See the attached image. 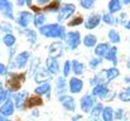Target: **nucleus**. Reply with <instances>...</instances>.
<instances>
[{
	"mask_svg": "<svg viewBox=\"0 0 130 121\" xmlns=\"http://www.w3.org/2000/svg\"><path fill=\"white\" fill-rule=\"evenodd\" d=\"M58 101H59V103L63 106L64 110H67V111H70V112H73V111L76 110V101H75V98H73L72 96H70V95L59 96V97H58Z\"/></svg>",
	"mask_w": 130,
	"mask_h": 121,
	"instance_id": "nucleus-8",
	"label": "nucleus"
},
{
	"mask_svg": "<svg viewBox=\"0 0 130 121\" xmlns=\"http://www.w3.org/2000/svg\"><path fill=\"white\" fill-rule=\"evenodd\" d=\"M61 8V3L58 0H53L49 1L44 8H42V11H48V13H57Z\"/></svg>",
	"mask_w": 130,
	"mask_h": 121,
	"instance_id": "nucleus-21",
	"label": "nucleus"
},
{
	"mask_svg": "<svg viewBox=\"0 0 130 121\" xmlns=\"http://www.w3.org/2000/svg\"><path fill=\"white\" fill-rule=\"evenodd\" d=\"M10 96V92L8 90H4V88H0V106L9 98Z\"/></svg>",
	"mask_w": 130,
	"mask_h": 121,
	"instance_id": "nucleus-33",
	"label": "nucleus"
},
{
	"mask_svg": "<svg viewBox=\"0 0 130 121\" xmlns=\"http://www.w3.org/2000/svg\"><path fill=\"white\" fill-rule=\"evenodd\" d=\"M105 57H106L107 61H111V62L115 63V62H116V48H115V47L110 48L109 52H107V54H106Z\"/></svg>",
	"mask_w": 130,
	"mask_h": 121,
	"instance_id": "nucleus-32",
	"label": "nucleus"
},
{
	"mask_svg": "<svg viewBox=\"0 0 130 121\" xmlns=\"http://www.w3.org/2000/svg\"><path fill=\"white\" fill-rule=\"evenodd\" d=\"M102 110H104V107H102V105L101 103H97V105H95L93 106V109H92V116L93 117H96V116H99L101 112H102Z\"/></svg>",
	"mask_w": 130,
	"mask_h": 121,
	"instance_id": "nucleus-37",
	"label": "nucleus"
},
{
	"mask_svg": "<svg viewBox=\"0 0 130 121\" xmlns=\"http://www.w3.org/2000/svg\"><path fill=\"white\" fill-rule=\"evenodd\" d=\"M119 97H120V100H121V101H124V102H128V101H130V88L124 90V91L119 95Z\"/></svg>",
	"mask_w": 130,
	"mask_h": 121,
	"instance_id": "nucleus-35",
	"label": "nucleus"
},
{
	"mask_svg": "<svg viewBox=\"0 0 130 121\" xmlns=\"http://www.w3.org/2000/svg\"><path fill=\"white\" fill-rule=\"evenodd\" d=\"M104 22L105 23H107V24H112L114 23V18L111 16V15H104Z\"/></svg>",
	"mask_w": 130,
	"mask_h": 121,
	"instance_id": "nucleus-42",
	"label": "nucleus"
},
{
	"mask_svg": "<svg viewBox=\"0 0 130 121\" xmlns=\"http://www.w3.org/2000/svg\"><path fill=\"white\" fill-rule=\"evenodd\" d=\"M110 47L107 43H101V44H97V47L95 48V54L99 56V57H105L109 52Z\"/></svg>",
	"mask_w": 130,
	"mask_h": 121,
	"instance_id": "nucleus-22",
	"label": "nucleus"
},
{
	"mask_svg": "<svg viewBox=\"0 0 130 121\" xmlns=\"http://www.w3.org/2000/svg\"><path fill=\"white\" fill-rule=\"evenodd\" d=\"M8 73H9V71H8V67H6L5 64L0 63V76H6Z\"/></svg>",
	"mask_w": 130,
	"mask_h": 121,
	"instance_id": "nucleus-41",
	"label": "nucleus"
},
{
	"mask_svg": "<svg viewBox=\"0 0 130 121\" xmlns=\"http://www.w3.org/2000/svg\"><path fill=\"white\" fill-rule=\"evenodd\" d=\"M45 66H47V71H48L52 76L58 75V72H59V63H58V61H57V59L47 58Z\"/></svg>",
	"mask_w": 130,
	"mask_h": 121,
	"instance_id": "nucleus-18",
	"label": "nucleus"
},
{
	"mask_svg": "<svg viewBox=\"0 0 130 121\" xmlns=\"http://www.w3.org/2000/svg\"><path fill=\"white\" fill-rule=\"evenodd\" d=\"M81 120V116H80V115H77V116H75V117H73V120L72 121H80Z\"/></svg>",
	"mask_w": 130,
	"mask_h": 121,
	"instance_id": "nucleus-46",
	"label": "nucleus"
},
{
	"mask_svg": "<svg viewBox=\"0 0 130 121\" xmlns=\"http://www.w3.org/2000/svg\"><path fill=\"white\" fill-rule=\"evenodd\" d=\"M0 13L10 20L15 19L13 14V3L9 0H0Z\"/></svg>",
	"mask_w": 130,
	"mask_h": 121,
	"instance_id": "nucleus-9",
	"label": "nucleus"
},
{
	"mask_svg": "<svg viewBox=\"0 0 130 121\" xmlns=\"http://www.w3.org/2000/svg\"><path fill=\"white\" fill-rule=\"evenodd\" d=\"M24 4H25V1H22V0H20V1H17V5H19V6H22V5H24Z\"/></svg>",
	"mask_w": 130,
	"mask_h": 121,
	"instance_id": "nucleus-47",
	"label": "nucleus"
},
{
	"mask_svg": "<svg viewBox=\"0 0 130 121\" xmlns=\"http://www.w3.org/2000/svg\"><path fill=\"white\" fill-rule=\"evenodd\" d=\"M39 33L47 37V38H56L59 40H64L66 38V28L61 24L53 23V24H47L39 28Z\"/></svg>",
	"mask_w": 130,
	"mask_h": 121,
	"instance_id": "nucleus-1",
	"label": "nucleus"
},
{
	"mask_svg": "<svg viewBox=\"0 0 130 121\" xmlns=\"http://www.w3.org/2000/svg\"><path fill=\"white\" fill-rule=\"evenodd\" d=\"M64 50V44L62 40H56L48 47V58L58 59Z\"/></svg>",
	"mask_w": 130,
	"mask_h": 121,
	"instance_id": "nucleus-4",
	"label": "nucleus"
},
{
	"mask_svg": "<svg viewBox=\"0 0 130 121\" xmlns=\"http://www.w3.org/2000/svg\"><path fill=\"white\" fill-rule=\"evenodd\" d=\"M25 36H27V40L29 42V43H36L37 39H38V37H37V33L34 32V30H32V29H25Z\"/></svg>",
	"mask_w": 130,
	"mask_h": 121,
	"instance_id": "nucleus-26",
	"label": "nucleus"
},
{
	"mask_svg": "<svg viewBox=\"0 0 130 121\" xmlns=\"http://www.w3.org/2000/svg\"><path fill=\"white\" fill-rule=\"evenodd\" d=\"M0 88H1V82H0Z\"/></svg>",
	"mask_w": 130,
	"mask_h": 121,
	"instance_id": "nucleus-50",
	"label": "nucleus"
},
{
	"mask_svg": "<svg viewBox=\"0 0 130 121\" xmlns=\"http://www.w3.org/2000/svg\"><path fill=\"white\" fill-rule=\"evenodd\" d=\"M71 62L70 61H66L64 64H63V77H68L70 73H71Z\"/></svg>",
	"mask_w": 130,
	"mask_h": 121,
	"instance_id": "nucleus-36",
	"label": "nucleus"
},
{
	"mask_svg": "<svg viewBox=\"0 0 130 121\" xmlns=\"http://www.w3.org/2000/svg\"><path fill=\"white\" fill-rule=\"evenodd\" d=\"M109 39L111 40V42H114V43H118L120 40V37H119V34H118L116 30H110L109 32Z\"/></svg>",
	"mask_w": 130,
	"mask_h": 121,
	"instance_id": "nucleus-38",
	"label": "nucleus"
},
{
	"mask_svg": "<svg viewBox=\"0 0 130 121\" xmlns=\"http://www.w3.org/2000/svg\"><path fill=\"white\" fill-rule=\"evenodd\" d=\"M102 119H104V121L112 120V109L111 107H106L102 110Z\"/></svg>",
	"mask_w": 130,
	"mask_h": 121,
	"instance_id": "nucleus-30",
	"label": "nucleus"
},
{
	"mask_svg": "<svg viewBox=\"0 0 130 121\" xmlns=\"http://www.w3.org/2000/svg\"><path fill=\"white\" fill-rule=\"evenodd\" d=\"M105 75H106V81H110V80H112V78H115L119 75V71L116 68H110V70H106L105 71Z\"/></svg>",
	"mask_w": 130,
	"mask_h": 121,
	"instance_id": "nucleus-31",
	"label": "nucleus"
},
{
	"mask_svg": "<svg viewBox=\"0 0 130 121\" xmlns=\"http://www.w3.org/2000/svg\"><path fill=\"white\" fill-rule=\"evenodd\" d=\"M93 103H95V100H93V96L92 95H85L82 98H81V110L84 112H90L93 107Z\"/></svg>",
	"mask_w": 130,
	"mask_h": 121,
	"instance_id": "nucleus-13",
	"label": "nucleus"
},
{
	"mask_svg": "<svg viewBox=\"0 0 130 121\" xmlns=\"http://www.w3.org/2000/svg\"><path fill=\"white\" fill-rule=\"evenodd\" d=\"M121 115H123V112H121V110H119V111L116 112V115H115V116H116V119H120V117H121Z\"/></svg>",
	"mask_w": 130,
	"mask_h": 121,
	"instance_id": "nucleus-44",
	"label": "nucleus"
},
{
	"mask_svg": "<svg viewBox=\"0 0 130 121\" xmlns=\"http://www.w3.org/2000/svg\"><path fill=\"white\" fill-rule=\"evenodd\" d=\"M93 0H81L80 1V5L82 6V8H85V9H91L92 6H93Z\"/></svg>",
	"mask_w": 130,
	"mask_h": 121,
	"instance_id": "nucleus-39",
	"label": "nucleus"
},
{
	"mask_svg": "<svg viewBox=\"0 0 130 121\" xmlns=\"http://www.w3.org/2000/svg\"><path fill=\"white\" fill-rule=\"evenodd\" d=\"M33 14L30 13V11H28V10H22V11H19V14H18V16H17V24L18 25H20V27H23V28H27L30 23H32V20H33Z\"/></svg>",
	"mask_w": 130,
	"mask_h": 121,
	"instance_id": "nucleus-7",
	"label": "nucleus"
},
{
	"mask_svg": "<svg viewBox=\"0 0 130 121\" xmlns=\"http://www.w3.org/2000/svg\"><path fill=\"white\" fill-rule=\"evenodd\" d=\"M25 78V75L24 73H9V78L5 81V86H6V90L9 92H18V90L22 86V82Z\"/></svg>",
	"mask_w": 130,
	"mask_h": 121,
	"instance_id": "nucleus-2",
	"label": "nucleus"
},
{
	"mask_svg": "<svg viewBox=\"0 0 130 121\" xmlns=\"http://www.w3.org/2000/svg\"><path fill=\"white\" fill-rule=\"evenodd\" d=\"M52 78V75L47 71V68H38V71L34 75V80L38 83H48V81Z\"/></svg>",
	"mask_w": 130,
	"mask_h": 121,
	"instance_id": "nucleus-12",
	"label": "nucleus"
},
{
	"mask_svg": "<svg viewBox=\"0 0 130 121\" xmlns=\"http://www.w3.org/2000/svg\"><path fill=\"white\" fill-rule=\"evenodd\" d=\"M15 42H17V39H15V37L13 34H5L4 38H3V43L6 47H13L15 44Z\"/></svg>",
	"mask_w": 130,
	"mask_h": 121,
	"instance_id": "nucleus-27",
	"label": "nucleus"
},
{
	"mask_svg": "<svg viewBox=\"0 0 130 121\" xmlns=\"http://www.w3.org/2000/svg\"><path fill=\"white\" fill-rule=\"evenodd\" d=\"M44 22H45V16H44V14H42V13L36 14V15H34V18H33V23H34V25H36V27H38V28L43 27Z\"/></svg>",
	"mask_w": 130,
	"mask_h": 121,
	"instance_id": "nucleus-24",
	"label": "nucleus"
},
{
	"mask_svg": "<svg viewBox=\"0 0 130 121\" xmlns=\"http://www.w3.org/2000/svg\"><path fill=\"white\" fill-rule=\"evenodd\" d=\"M100 20H101V16H100L99 14L90 15V16L87 18V20L85 22V27H86V29H93V28H96V27L99 25Z\"/></svg>",
	"mask_w": 130,
	"mask_h": 121,
	"instance_id": "nucleus-19",
	"label": "nucleus"
},
{
	"mask_svg": "<svg viewBox=\"0 0 130 121\" xmlns=\"http://www.w3.org/2000/svg\"><path fill=\"white\" fill-rule=\"evenodd\" d=\"M82 23H84V18L81 15H78V16H75L71 22H68V27H76V25H80Z\"/></svg>",
	"mask_w": 130,
	"mask_h": 121,
	"instance_id": "nucleus-34",
	"label": "nucleus"
},
{
	"mask_svg": "<svg viewBox=\"0 0 130 121\" xmlns=\"http://www.w3.org/2000/svg\"><path fill=\"white\" fill-rule=\"evenodd\" d=\"M64 43H66L68 49H72V50L77 49V47L81 43V34L78 32H68V33H66Z\"/></svg>",
	"mask_w": 130,
	"mask_h": 121,
	"instance_id": "nucleus-5",
	"label": "nucleus"
},
{
	"mask_svg": "<svg viewBox=\"0 0 130 121\" xmlns=\"http://www.w3.org/2000/svg\"><path fill=\"white\" fill-rule=\"evenodd\" d=\"M71 71L76 75V77L81 76L84 73V71H85V64L81 63L80 61H72L71 62Z\"/></svg>",
	"mask_w": 130,
	"mask_h": 121,
	"instance_id": "nucleus-20",
	"label": "nucleus"
},
{
	"mask_svg": "<svg viewBox=\"0 0 130 121\" xmlns=\"http://www.w3.org/2000/svg\"><path fill=\"white\" fill-rule=\"evenodd\" d=\"M0 30L4 32V33H6V34H11L13 27H11V24H10L9 22H3V23L0 24Z\"/></svg>",
	"mask_w": 130,
	"mask_h": 121,
	"instance_id": "nucleus-29",
	"label": "nucleus"
},
{
	"mask_svg": "<svg viewBox=\"0 0 130 121\" xmlns=\"http://www.w3.org/2000/svg\"><path fill=\"white\" fill-rule=\"evenodd\" d=\"M43 105V100L39 97V96H28V98L25 100V103H24V109L27 110H30V109H34L37 106H42Z\"/></svg>",
	"mask_w": 130,
	"mask_h": 121,
	"instance_id": "nucleus-14",
	"label": "nucleus"
},
{
	"mask_svg": "<svg viewBox=\"0 0 130 121\" xmlns=\"http://www.w3.org/2000/svg\"><path fill=\"white\" fill-rule=\"evenodd\" d=\"M67 92V82L64 80V77H57L56 81V93L57 96H63Z\"/></svg>",
	"mask_w": 130,
	"mask_h": 121,
	"instance_id": "nucleus-15",
	"label": "nucleus"
},
{
	"mask_svg": "<svg viewBox=\"0 0 130 121\" xmlns=\"http://www.w3.org/2000/svg\"><path fill=\"white\" fill-rule=\"evenodd\" d=\"M96 43H97V38L93 36V34H87L86 37L84 38V44L86 45V47H95L96 45Z\"/></svg>",
	"mask_w": 130,
	"mask_h": 121,
	"instance_id": "nucleus-25",
	"label": "nucleus"
},
{
	"mask_svg": "<svg viewBox=\"0 0 130 121\" xmlns=\"http://www.w3.org/2000/svg\"><path fill=\"white\" fill-rule=\"evenodd\" d=\"M29 57H30V53H29V52H27V50L20 52L19 54L15 56V58H14V61H13V67H14V68H18V70L24 68V67L27 66V63H28Z\"/></svg>",
	"mask_w": 130,
	"mask_h": 121,
	"instance_id": "nucleus-6",
	"label": "nucleus"
},
{
	"mask_svg": "<svg viewBox=\"0 0 130 121\" xmlns=\"http://www.w3.org/2000/svg\"><path fill=\"white\" fill-rule=\"evenodd\" d=\"M51 91H52V86H51V83L48 82V83H42V84H39L38 87H36V90H34V92H36V95L37 96H47L48 98H49V96H51Z\"/></svg>",
	"mask_w": 130,
	"mask_h": 121,
	"instance_id": "nucleus-17",
	"label": "nucleus"
},
{
	"mask_svg": "<svg viewBox=\"0 0 130 121\" xmlns=\"http://www.w3.org/2000/svg\"><path fill=\"white\" fill-rule=\"evenodd\" d=\"M49 1L48 0H37V4H39V5H47Z\"/></svg>",
	"mask_w": 130,
	"mask_h": 121,
	"instance_id": "nucleus-43",
	"label": "nucleus"
},
{
	"mask_svg": "<svg viewBox=\"0 0 130 121\" xmlns=\"http://www.w3.org/2000/svg\"><path fill=\"white\" fill-rule=\"evenodd\" d=\"M107 93V88L104 86V84H96L93 87V91H92V95L93 96H100V97H105Z\"/></svg>",
	"mask_w": 130,
	"mask_h": 121,
	"instance_id": "nucleus-23",
	"label": "nucleus"
},
{
	"mask_svg": "<svg viewBox=\"0 0 130 121\" xmlns=\"http://www.w3.org/2000/svg\"><path fill=\"white\" fill-rule=\"evenodd\" d=\"M126 28H128V29H130V20H129V23L126 24Z\"/></svg>",
	"mask_w": 130,
	"mask_h": 121,
	"instance_id": "nucleus-48",
	"label": "nucleus"
},
{
	"mask_svg": "<svg viewBox=\"0 0 130 121\" xmlns=\"http://www.w3.org/2000/svg\"><path fill=\"white\" fill-rule=\"evenodd\" d=\"M0 121H11V120H9L8 117H4V116H1V115H0Z\"/></svg>",
	"mask_w": 130,
	"mask_h": 121,
	"instance_id": "nucleus-45",
	"label": "nucleus"
},
{
	"mask_svg": "<svg viewBox=\"0 0 130 121\" xmlns=\"http://www.w3.org/2000/svg\"><path fill=\"white\" fill-rule=\"evenodd\" d=\"M27 98H28V92H25V91L24 92H15L13 95L14 107H17V110H23Z\"/></svg>",
	"mask_w": 130,
	"mask_h": 121,
	"instance_id": "nucleus-10",
	"label": "nucleus"
},
{
	"mask_svg": "<svg viewBox=\"0 0 130 121\" xmlns=\"http://www.w3.org/2000/svg\"><path fill=\"white\" fill-rule=\"evenodd\" d=\"M100 63H101V59H100V58H97V59H96V58H95V59H91V61H90V67H91V68H96Z\"/></svg>",
	"mask_w": 130,
	"mask_h": 121,
	"instance_id": "nucleus-40",
	"label": "nucleus"
},
{
	"mask_svg": "<svg viewBox=\"0 0 130 121\" xmlns=\"http://www.w3.org/2000/svg\"><path fill=\"white\" fill-rule=\"evenodd\" d=\"M120 9H121V4H120V1H118V0H112V1L109 3V10H110V13H116V11H119Z\"/></svg>",
	"mask_w": 130,
	"mask_h": 121,
	"instance_id": "nucleus-28",
	"label": "nucleus"
},
{
	"mask_svg": "<svg viewBox=\"0 0 130 121\" xmlns=\"http://www.w3.org/2000/svg\"><path fill=\"white\" fill-rule=\"evenodd\" d=\"M76 10V5L75 4H62L59 10H58V22L62 23L67 19H70Z\"/></svg>",
	"mask_w": 130,
	"mask_h": 121,
	"instance_id": "nucleus-3",
	"label": "nucleus"
},
{
	"mask_svg": "<svg viewBox=\"0 0 130 121\" xmlns=\"http://www.w3.org/2000/svg\"><path fill=\"white\" fill-rule=\"evenodd\" d=\"M84 88V82L77 78V77H72L70 80V92L71 93H78L81 92Z\"/></svg>",
	"mask_w": 130,
	"mask_h": 121,
	"instance_id": "nucleus-16",
	"label": "nucleus"
},
{
	"mask_svg": "<svg viewBox=\"0 0 130 121\" xmlns=\"http://www.w3.org/2000/svg\"><path fill=\"white\" fill-rule=\"evenodd\" d=\"M93 121H100V120H99V119H95V120H93Z\"/></svg>",
	"mask_w": 130,
	"mask_h": 121,
	"instance_id": "nucleus-49",
	"label": "nucleus"
},
{
	"mask_svg": "<svg viewBox=\"0 0 130 121\" xmlns=\"http://www.w3.org/2000/svg\"><path fill=\"white\" fill-rule=\"evenodd\" d=\"M14 110H15L14 102H13L10 98H8V100L0 106V115L4 116V117H9V116H11V115L14 114Z\"/></svg>",
	"mask_w": 130,
	"mask_h": 121,
	"instance_id": "nucleus-11",
	"label": "nucleus"
}]
</instances>
